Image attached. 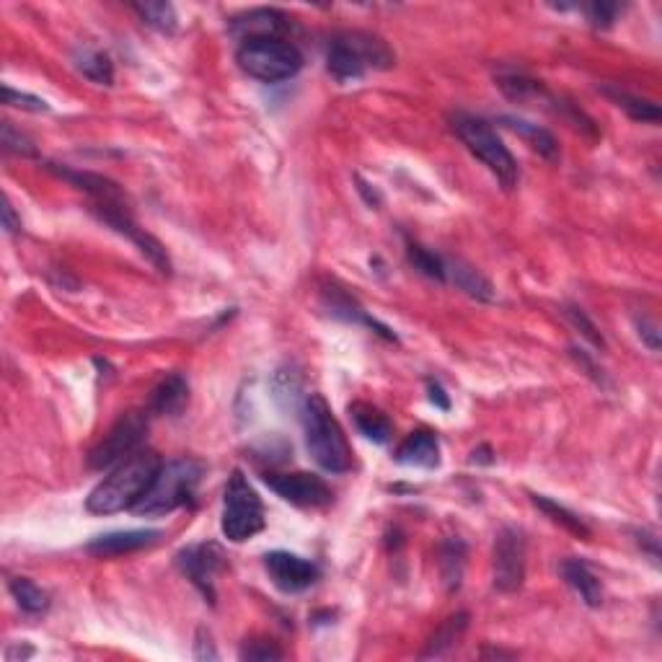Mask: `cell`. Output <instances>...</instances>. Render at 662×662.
Wrapping results in <instances>:
<instances>
[{"label":"cell","mask_w":662,"mask_h":662,"mask_svg":"<svg viewBox=\"0 0 662 662\" xmlns=\"http://www.w3.org/2000/svg\"><path fill=\"white\" fill-rule=\"evenodd\" d=\"M163 461L156 450L140 448L125 461H119L112 471L88 494L86 510L91 515H114L135 510L153 487Z\"/></svg>","instance_id":"1"},{"label":"cell","mask_w":662,"mask_h":662,"mask_svg":"<svg viewBox=\"0 0 662 662\" xmlns=\"http://www.w3.org/2000/svg\"><path fill=\"white\" fill-rule=\"evenodd\" d=\"M396 55L378 34L360 32H337L326 44V70L337 83L360 81L368 70L394 68Z\"/></svg>","instance_id":"2"},{"label":"cell","mask_w":662,"mask_h":662,"mask_svg":"<svg viewBox=\"0 0 662 662\" xmlns=\"http://www.w3.org/2000/svg\"><path fill=\"white\" fill-rule=\"evenodd\" d=\"M306 448L311 458L329 474H347L352 469V450L331 406L321 394H308L300 406Z\"/></svg>","instance_id":"3"},{"label":"cell","mask_w":662,"mask_h":662,"mask_svg":"<svg viewBox=\"0 0 662 662\" xmlns=\"http://www.w3.org/2000/svg\"><path fill=\"white\" fill-rule=\"evenodd\" d=\"M450 127H453V132L458 135V140L469 148L471 156L479 158V161L497 176V182H500L507 192L518 187V163H515L513 153L507 150V145L502 143L500 135L494 132V127L489 125L487 119L474 117V114L466 112H456L450 117Z\"/></svg>","instance_id":"4"},{"label":"cell","mask_w":662,"mask_h":662,"mask_svg":"<svg viewBox=\"0 0 662 662\" xmlns=\"http://www.w3.org/2000/svg\"><path fill=\"white\" fill-rule=\"evenodd\" d=\"M202 476H205V463L197 458H176V461L163 463L153 487L148 489V494L135 510L148 518L174 513L194 500Z\"/></svg>","instance_id":"5"},{"label":"cell","mask_w":662,"mask_h":662,"mask_svg":"<svg viewBox=\"0 0 662 662\" xmlns=\"http://www.w3.org/2000/svg\"><path fill=\"white\" fill-rule=\"evenodd\" d=\"M236 63L254 81L282 83L300 73L303 52L290 39L254 37L238 42Z\"/></svg>","instance_id":"6"},{"label":"cell","mask_w":662,"mask_h":662,"mask_svg":"<svg viewBox=\"0 0 662 662\" xmlns=\"http://www.w3.org/2000/svg\"><path fill=\"white\" fill-rule=\"evenodd\" d=\"M264 505L257 489L251 487L244 471H233L223 494V520L220 531L231 544H244L264 531Z\"/></svg>","instance_id":"7"},{"label":"cell","mask_w":662,"mask_h":662,"mask_svg":"<svg viewBox=\"0 0 662 662\" xmlns=\"http://www.w3.org/2000/svg\"><path fill=\"white\" fill-rule=\"evenodd\" d=\"M91 213H94L101 223H107L112 231H117V233H122V236L130 238L132 244L140 249V254H143V257L148 259V262L153 264L158 272H161V275H166V277L171 275L169 254H166V249H163V244L158 241V238H153L150 233H145V228H140V225L135 223V218H132V213L127 210V205H125V197H122V200L91 202Z\"/></svg>","instance_id":"8"},{"label":"cell","mask_w":662,"mask_h":662,"mask_svg":"<svg viewBox=\"0 0 662 662\" xmlns=\"http://www.w3.org/2000/svg\"><path fill=\"white\" fill-rule=\"evenodd\" d=\"M148 412H130L119 419L117 425L104 435L99 445L88 453V466L96 471L117 466L119 461H125L135 450L143 445L145 432H148Z\"/></svg>","instance_id":"9"},{"label":"cell","mask_w":662,"mask_h":662,"mask_svg":"<svg viewBox=\"0 0 662 662\" xmlns=\"http://www.w3.org/2000/svg\"><path fill=\"white\" fill-rule=\"evenodd\" d=\"M528 546H525L523 531L507 525L497 533V541H494V588L500 593H515L520 590L525 580V564H528Z\"/></svg>","instance_id":"10"},{"label":"cell","mask_w":662,"mask_h":662,"mask_svg":"<svg viewBox=\"0 0 662 662\" xmlns=\"http://www.w3.org/2000/svg\"><path fill=\"white\" fill-rule=\"evenodd\" d=\"M267 487L282 497L285 502L295 507H306V510H319V507L331 505L334 494H331L329 484L321 476L306 474V471H295V474H264Z\"/></svg>","instance_id":"11"},{"label":"cell","mask_w":662,"mask_h":662,"mask_svg":"<svg viewBox=\"0 0 662 662\" xmlns=\"http://www.w3.org/2000/svg\"><path fill=\"white\" fill-rule=\"evenodd\" d=\"M176 567L182 569L194 588L215 603V577L225 569V554L218 544H194L176 554Z\"/></svg>","instance_id":"12"},{"label":"cell","mask_w":662,"mask_h":662,"mask_svg":"<svg viewBox=\"0 0 662 662\" xmlns=\"http://www.w3.org/2000/svg\"><path fill=\"white\" fill-rule=\"evenodd\" d=\"M264 569H267L269 580L282 593L295 595L316 585L321 577V567L311 559H303L290 551H272L264 556Z\"/></svg>","instance_id":"13"},{"label":"cell","mask_w":662,"mask_h":662,"mask_svg":"<svg viewBox=\"0 0 662 662\" xmlns=\"http://www.w3.org/2000/svg\"><path fill=\"white\" fill-rule=\"evenodd\" d=\"M290 19L282 11L275 8H254V11H246L236 19H231V32L233 37H238V42L254 37H282L290 32Z\"/></svg>","instance_id":"14"},{"label":"cell","mask_w":662,"mask_h":662,"mask_svg":"<svg viewBox=\"0 0 662 662\" xmlns=\"http://www.w3.org/2000/svg\"><path fill=\"white\" fill-rule=\"evenodd\" d=\"M163 538V531L156 528H140V531H114L107 536H96L88 544V554L94 556H122L132 554V551L148 549V546L158 544Z\"/></svg>","instance_id":"15"},{"label":"cell","mask_w":662,"mask_h":662,"mask_svg":"<svg viewBox=\"0 0 662 662\" xmlns=\"http://www.w3.org/2000/svg\"><path fill=\"white\" fill-rule=\"evenodd\" d=\"M324 303L326 308H329L331 316H337V319L342 321H350V324H363L368 326V329H373L375 334H381L383 339H388V342H396L394 331L388 329V326H383L381 321H375L373 316H368V311H365L355 298H350V295L344 293L342 288H337V285H329V288L324 290Z\"/></svg>","instance_id":"16"},{"label":"cell","mask_w":662,"mask_h":662,"mask_svg":"<svg viewBox=\"0 0 662 662\" xmlns=\"http://www.w3.org/2000/svg\"><path fill=\"white\" fill-rule=\"evenodd\" d=\"M189 399V383L182 373H169L166 378H161L153 391H150L148 409L145 412L153 417V414H163V417H176L182 412L184 404Z\"/></svg>","instance_id":"17"},{"label":"cell","mask_w":662,"mask_h":662,"mask_svg":"<svg viewBox=\"0 0 662 662\" xmlns=\"http://www.w3.org/2000/svg\"><path fill=\"white\" fill-rule=\"evenodd\" d=\"M396 463L401 466H419V469H435L440 466L438 435L430 430L412 432L404 443L396 448Z\"/></svg>","instance_id":"18"},{"label":"cell","mask_w":662,"mask_h":662,"mask_svg":"<svg viewBox=\"0 0 662 662\" xmlns=\"http://www.w3.org/2000/svg\"><path fill=\"white\" fill-rule=\"evenodd\" d=\"M559 575H562V580L567 582L569 588L580 595V600L588 608H598L600 603H603V588H600L598 575H595L593 569L582 562V559H575V556L562 559V564H559Z\"/></svg>","instance_id":"19"},{"label":"cell","mask_w":662,"mask_h":662,"mask_svg":"<svg viewBox=\"0 0 662 662\" xmlns=\"http://www.w3.org/2000/svg\"><path fill=\"white\" fill-rule=\"evenodd\" d=\"M47 169L55 171L60 179L70 182L73 187L83 189V192H86L94 202H99V200H122V197H125V194H122V189H119L117 184L112 182V179H107V176L91 174V171H75V169H68V166H57V163H50Z\"/></svg>","instance_id":"20"},{"label":"cell","mask_w":662,"mask_h":662,"mask_svg":"<svg viewBox=\"0 0 662 662\" xmlns=\"http://www.w3.org/2000/svg\"><path fill=\"white\" fill-rule=\"evenodd\" d=\"M350 417L357 430H360V435H365V438L373 440V443L383 445L394 435L391 419H388L378 406L365 404V401H355V404H350Z\"/></svg>","instance_id":"21"},{"label":"cell","mask_w":662,"mask_h":662,"mask_svg":"<svg viewBox=\"0 0 662 662\" xmlns=\"http://www.w3.org/2000/svg\"><path fill=\"white\" fill-rule=\"evenodd\" d=\"M500 125L507 127V130H513L515 135H520V138L531 145L538 156H544L546 161H556V158H559V143H556V138L546 127L533 125V122L520 117H500Z\"/></svg>","instance_id":"22"},{"label":"cell","mask_w":662,"mask_h":662,"mask_svg":"<svg viewBox=\"0 0 662 662\" xmlns=\"http://www.w3.org/2000/svg\"><path fill=\"white\" fill-rule=\"evenodd\" d=\"M445 275L448 282H456V288H461L463 293H469L476 300H494V288L487 277L481 275L479 269H474L471 264L461 262V259H448L445 257Z\"/></svg>","instance_id":"23"},{"label":"cell","mask_w":662,"mask_h":662,"mask_svg":"<svg viewBox=\"0 0 662 662\" xmlns=\"http://www.w3.org/2000/svg\"><path fill=\"white\" fill-rule=\"evenodd\" d=\"M75 70L88 78L96 86H112L114 83V63L107 52L94 50V47H78L73 52Z\"/></svg>","instance_id":"24"},{"label":"cell","mask_w":662,"mask_h":662,"mask_svg":"<svg viewBox=\"0 0 662 662\" xmlns=\"http://www.w3.org/2000/svg\"><path fill=\"white\" fill-rule=\"evenodd\" d=\"M8 590H11L13 600L19 603V608L24 613H29V616H42V613H47V608H50V595H47V590H42L34 580H29V577H13L11 582H8Z\"/></svg>","instance_id":"25"},{"label":"cell","mask_w":662,"mask_h":662,"mask_svg":"<svg viewBox=\"0 0 662 662\" xmlns=\"http://www.w3.org/2000/svg\"><path fill=\"white\" fill-rule=\"evenodd\" d=\"M494 78H497V86H500L502 94H505L510 101H518V104L533 99V96L544 94V86L538 81H533L531 75H525L523 70L502 68Z\"/></svg>","instance_id":"26"},{"label":"cell","mask_w":662,"mask_h":662,"mask_svg":"<svg viewBox=\"0 0 662 662\" xmlns=\"http://www.w3.org/2000/svg\"><path fill=\"white\" fill-rule=\"evenodd\" d=\"M533 505L541 510V513L549 515L554 523H559L564 528V531H569L572 536L582 538V541H590V536H593V531H590L588 525H585V520L580 518V515H575L572 510H567L564 505H559V502L549 500V497H544V494H531Z\"/></svg>","instance_id":"27"},{"label":"cell","mask_w":662,"mask_h":662,"mask_svg":"<svg viewBox=\"0 0 662 662\" xmlns=\"http://www.w3.org/2000/svg\"><path fill=\"white\" fill-rule=\"evenodd\" d=\"M463 567H466V546L461 538H450L440 549V575H443L448 593H456L461 588Z\"/></svg>","instance_id":"28"},{"label":"cell","mask_w":662,"mask_h":662,"mask_svg":"<svg viewBox=\"0 0 662 662\" xmlns=\"http://www.w3.org/2000/svg\"><path fill=\"white\" fill-rule=\"evenodd\" d=\"M466 626H469V613L466 611L453 613V616L445 619L443 624H440V629L432 634L430 642H427V650L422 652V657H443L445 652H448L450 647L461 639V634L466 631Z\"/></svg>","instance_id":"29"},{"label":"cell","mask_w":662,"mask_h":662,"mask_svg":"<svg viewBox=\"0 0 662 662\" xmlns=\"http://www.w3.org/2000/svg\"><path fill=\"white\" fill-rule=\"evenodd\" d=\"M600 91H603V96H608L616 107L624 109L631 119H639V122H660V107H657L655 101L631 96L616 86H603Z\"/></svg>","instance_id":"30"},{"label":"cell","mask_w":662,"mask_h":662,"mask_svg":"<svg viewBox=\"0 0 662 662\" xmlns=\"http://www.w3.org/2000/svg\"><path fill=\"white\" fill-rule=\"evenodd\" d=\"M406 259H409V264L417 269L419 275H425L430 277V280H438V282H448V275H445V257H440L435 251L409 241V244H406Z\"/></svg>","instance_id":"31"},{"label":"cell","mask_w":662,"mask_h":662,"mask_svg":"<svg viewBox=\"0 0 662 662\" xmlns=\"http://www.w3.org/2000/svg\"><path fill=\"white\" fill-rule=\"evenodd\" d=\"M132 11L138 13L143 24L153 26L163 34H174L176 32V11L171 3H135Z\"/></svg>","instance_id":"32"},{"label":"cell","mask_w":662,"mask_h":662,"mask_svg":"<svg viewBox=\"0 0 662 662\" xmlns=\"http://www.w3.org/2000/svg\"><path fill=\"white\" fill-rule=\"evenodd\" d=\"M3 150L11 153V156H21V158H34L37 156V148L29 138H26L24 132H19L13 127V122H3Z\"/></svg>","instance_id":"33"},{"label":"cell","mask_w":662,"mask_h":662,"mask_svg":"<svg viewBox=\"0 0 662 662\" xmlns=\"http://www.w3.org/2000/svg\"><path fill=\"white\" fill-rule=\"evenodd\" d=\"M582 11H585V16H588V21L595 29H608L621 13V6L619 3H606V0H595V3L582 6Z\"/></svg>","instance_id":"34"},{"label":"cell","mask_w":662,"mask_h":662,"mask_svg":"<svg viewBox=\"0 0 662 662\" xmlns=\"http://www.w3.org/2000/svg\"><path fill=\"white\" fill-rule=\"evenodd\" d=\"M564 316H567V319L572 321V326H575V329L582 331V337L588 339L590 344H595V347H600V350L606 347V339L600 337L598 326H595L593 321H590L588 316H585V311H582V308L567 306V308H564Z\"/></svg>","instance_id":"35"},{"label":"cell","mask_w":662,"mask_h":662,"mask_svg":"<svg viewBox=\"0 0 662 662\" xmlns=\"http://www.w3.org/2000/svg\"><path fill=\"white\" fill-rule=\"evenodd\" d=\"M3 104L16 109H26V112H50V104L39 96L24 94V91H16L11 86H3Z\"/></svg>","instance_id":"36"},{"label":"cell","mask_w":662,"mask_h":662,"mask_svg":"<svg viewBox=\"0 0 662 662\" xmlns=\"http://www.w3.org/2000/svg\"><path fill=\"white\" fill-rule=\"evenodd\" d=\"M238 657H241V660H262V662L282 660V650L275 642H269V639H251V642H246L244 647H241Z\"/></svg>","instance_id":"37"},{"label":"cell","mask_w":662,"mask_h":662,"mask_svg":"<svg viewBox=\"0 0 662 662\" xmlns=\"http://www.w3.org/2000/svg\"><path fill=\"white\" fill-rule=\"evenodd\" d=\"M218 650H215V642L210 637L207 629H197V637H194V660H218Z\"/></svg>","instance_id":"38"},{"label":"cell","mask_w":662,"mask_h":662,"mask_svg":"<svg viewBox=\"0 0 662 662\" xmlns=\"http://www.w3.org/2000/svg\"><path fill=\"white\" fill-rule=\"evenodd\" d=\"M427 396H430V401L438 409H443V412H448L450 409V399L448 394H445V388L440 386V381H435V378H427Z\"/></svg>","instance_id":"39"},{"label":"cell","mask_w":662,"mask_h":662,"mask_svg":"<svg viewBox=\"0 0 662 662\" xmlns=\"http://www.w3.org/2000/svg\"><path fill=\"white\" fill-rule=\"evenodd\" d=\"M639 337H644V342H647V347H650L652 352L660 350V331H657V326L652 324V321L644 319L642 324H639Z\"/></svg>","instance_id":"40"},{"label":"cell","mask_w":662,"mask_h":662,"mask_svg":"<svg viewBox=\"0 0 662 662\" xmlns=\"http://www.w3.org/2000/svg\"><path fill=\"white\" fill-rule=\"evenodd\" d=\"M3 228L6 233H21V218H16L11 202H3Z\"/></svg>","instance_id":"41"},{"label":"cell","mask_w":662,"mask_h":662,"mask_svg":"<svg viewBox=\"0 0 662 662\" xmlns=\"http://www.w3.org/2000/svg\"><path fill=\"white\" fill-rule=\"evenodd\" d=\"M355 179H357V184H360V187H357V189H360V194H363V197H365V202H368L370 207L381 205V197H378V192H375V189H370V184H365L363 179H360V176H355Z\"/></svg>","instance_id":"42"},{"label":"cell","mask_w":662,"mask_h":662,"mask_svg":"<svg viewBox=\"0 0 662 662\" xmlns=\"http://www.w3.org/2000/svg\"><path fill=\"white\" fill-rule=\"evenodd\" d=\"M471 461H474V463H492L494 461L492 450H489L487 445H481L479 450H474V453H471Z\"/></svg>","instance_id":"43"}]
</instances>
